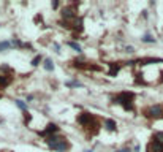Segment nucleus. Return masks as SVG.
Returning <instances> with one entry per match:
<instances>
[{"mask_svg": "<svg viewBox=\"0 0 163 152\" xmlns=\"http://www.w3.org/2000/svg\"><path fill=\"white\" fill-rule=\"evenodd\" d=\"M13 45L10 43V41H0V52L2 51H6V49H10Z\"/></svg>", "mask_w": 163, "mask_h": 152, "instance_id": "12", "label": "nucleus"}, {"mask_svg": "<svg viewBox=\"0 0 163 152\" xmlns=\"http://www.w3.org/2000/svg\"><path fill=\"white\" fill-rule=\"evenodd\" d=\"M111 101L114 105H120L125 111H133L135 109V94L133 92H128V91L119 92L117 95L112 97Z\"/></svg>", "mask_w": 163, "mask_h": 152, "instance_id": "2", "label": "nucleus"}, {"mask_svg": "<svg viewBox=\"0 0 163 152\" xmlns=\"http://www.w3.org/2000/svg\"><path fill=\"white\" fill-rule=\"evenodd\" d=\"M116 152H131L130 149H119V150H116Z\"/></svg>", "mask_w": 163, "mask_h": 152, "instance_id": "19", "label": "nucleus"}, {"mask_svg": "<svg viewBox=\"0 0 163 152\" xmlns=\"http://www.w3.org/2000/svg\"><path fill=\"white\" fill-rule=\"evenodd\" d=\"M55 133H59V127L55 125V124H49V125L46 127V130H43V132H40L41 136H45V138H49V136H52Z\"/></svg>", "mask_w": 163, "mask_h": 152, "instance_id": "6", "label": "nucleus"}, {"mask_svg": "<svg viewBox=\"0 0 163 152\" xmlns=\"http://www.w3.org/2000/svg\"><path fill=\"white\" fill-rule=\"evenodd\" d=\"M146 152H163V144L157 143L155 140H151V141H149V144H147Z\"/></svg>", "mask_w": 163, "mask_h": 152, "instance_id": "7", "label": "nucleus"}, {"mask_svg": "<svg viewBox=\"0 0 163 152\" xmlns=\"http://www.w3.org/2000/svg\"><path fill=\"white\" fill-rule=\"evenodd\" d=\"M60 16L62 19L65 21V25L70 27L75 21L78 19V10H76V3H70V5H65L60 11Z\"/></svg>", "mask_w": 163, "mask_h": 152, "instance_id": "4", "label": "nucleus"}, {"mask_svg": "<svg viewBox=\"0 0 163 152\" xmlns=\"http://www.w3.org/2000/svg\"><path fill=\"white\" fill-rule=\"evenodd\" d=\"M152 140H155L157 143L163 144V132H155V133H154V136H152Z\"/></svg>", "mask_w": 163, "mask_h": 152, "instance_id": "11", "label": "nucleus"}, {"mask_svg": "<svg viewBox=\"0 0 163 152\" xmlns=\"http://www.w3.org/2000/svg\"><path fill=\"white\" fill-rule=\"evenodd\" d=\"M143 116L147 119H163V105H151L144 108Z\"/></svg>", "mask_w": 163, "mask_h": 152, "instance_id": "5", "label": "nucleus"}, {"mask_svg": "<svg viewBox=\"0 0 163 152\" xmlns=\"http://www.w3.org/2000/svg\"><path fill=\"white\" fill-rule=\"evenodd\" d=\"M59 6V2H52V8H57Z\"/></svg>", "mask_w": 163, "mask_h": 152, "instance_id": "20", "label": "nucleus"}, {"mask_svg": "<svg viewBox=\"0 0 163 152\" xmlns=\"http://www.w3.org/2000/svg\"><path fill=\"white\" fill-rule=\"evenodd\" d=\"M43 67H45L46 71H52L54 70V62L51 59H45L43 60Z\"/></svg>", "mask_w": 163, "mask_h": 152, "instance_id": "9", "label": "nucleus"}, {"mask_svg": "<svg viewBox=\"0 0 163 152\" xmlns=\"http://www.w3.org/2000/svg\"><path fill=\"white\" fill-rule=\"evenodd\" d=\"M141 40H143L144 43H155V38H154V37H151V35H144Z\"/></svg>", "mask_w": 163, "mask_h": 152, "instance_id": "16", "label": "nucleus"}, {"mask_svg": "<svg viewBox=\"0 0 163 152\" xmlns=\"http://www.w3.org/2000/svg\"><path fill=\"white\" fill-rule=\"evenodd\" d=\"M76 121H78V124H81V125L86 128L90 135H97L98 133V128H100V119H98L95 114L81 113V114H78Z\"/></svg>", "mask_w": 163, "mask_h": 152, "instance_id": "1", "label": "nucleus"}, {"mask_svg": "<svg viewBox=\"0 0 163 152\" xmlns=\"http://www.w3.org/2000/svg\"><path fill=\"white\" fill-rule=\"evenodd\" d=\"M67 86L68 87H82V84H81V82H78V81H68Z\"/></svg>", "mask_w": 163, "mask_h": 152, "instance_id": "17", "label": "nucleus"}, {"mask_svg": "<svg viewBox=\"0 0 163 152\" xmlns=\"http://www.w3.org/2000/svg\"><path fill=\"white\" fill-rule=\"evenodd\" d=\"M109 67H111V70H109V76H116L117 73H119V70H120V65H116V64H109Z\"/></svg>", "mask_w": 163, "mask_h": 152, "instance_id": "10", "label": "nucleus"}, {"mask_svg": "<svg viewBox=\"0 0 163 152\" xmlns=\"http://www.w3.org/2000/svg\"><path fill=\"white\" fill-rule=\"evenodd\" d=\"M16 105H18V108H21V109H22L24 113L27 111V105H25V103H24L22 100H16Z\"/></svg>", "mask_w": 163, "mask_h": 152, "instance_id": "15", "label": "nucleus"}, {"mask_svg": "<svg viewBox=\"0 0 163 152\" xmlns=\"http://www.w3.org/2000/svg\"><path fill=\"white\" fill-rule=\"evenodd\" d=\"M67 45H68L70 48H73V49H75V51H78V52H81V51H82V48H81L79 45H78V43H75V41H68Z\"/></svg>", "mask_w": 163, "mask_h": 152, "instance_id": "13", "label": "nucleus"}, {"mask_svg": "<svg viewBox=\"0 0 163 152\" xmlns=\"http://www.w3.org/2000/svg\"><path fill=\"white\" fill-rule=\"evenodd\" d=\"M48 143L49 149H52L55 152H67L72 149V143H70L65 136H60V135H52L45 140Z\"/></svg>", "mask_w": 163, "mask_h": 152, "instance_id": "3", "label": "nucleus"}, {"mask_svg": "<svg viewBox=\"0 0 163 152\" xmlns=\"http://www.w3.org/2000/svg\"><path fill=\"white\" fill-rule=\"evenodd\" d=\"M41 60H43V57H41V56H35V57H33V60H32V67L40 65V64H41Z\"/></svg>", "mask_w": 163, "mask_h": 152, "instance_id": "14", "label": "nucleus"}, {"mask_svg": "<svg viewBox=\"0 0 163 152\" xmlns=\"http://www.w3.org/2000/svg\"><path fill=\"white\" fill-rule=\"evenodd\" d=\"M133 51H135L133 46H127V52H133Z\"/></svg>", "mask_w": 163, "mask_h": 152, "instance_id": "18", "label": "nucleus"}, {"mask_svg": "<svg viewBox=\"0 0 163 152\" xmlns=\"http://www.w3.org/2000/svg\"><path fill=\"white\" fill-rule=\"evenodd\" d=\"M103 125H105V128L108 130V132H116L117 122H116L114 119H105V121H103Z\"/></svg>", "mask_w": 163, "mask_h": 152, "instance_id": "8", "label": "nucleus"}]
</instances>
